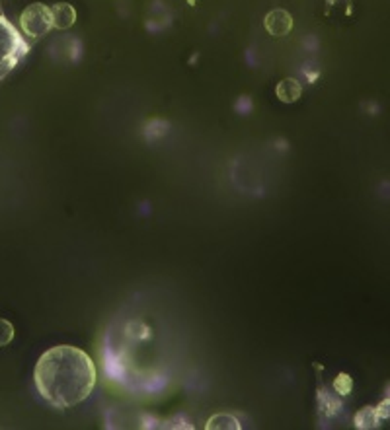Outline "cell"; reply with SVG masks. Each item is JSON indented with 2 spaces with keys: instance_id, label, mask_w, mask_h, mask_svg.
<instances>
[{
  "instance_id": "cell-1",
  "label": "cell",
  "mask_w": 390,
  "mask_h": 430,
  "mask_svg": "<svg viewBox=\"0 0 390 430\" xmlns=\"http://www.w3.org/2000/svg\"><path fill=\"white\" fill-rule=\"evenodd\" d=\"M34 382L37 394L51 407H76L94 391L96 366L82 349L59 345L39 356L34 370Z\"/></svg>"
},
{
  "instance_id": "cell-2",
  "label": "cell",
  "mask_w": 390,
  "mask_h": 430,
  "mask_svg": "<svg viewBox=\"0 0 390 430\" xmlns=\"http://www.w3.org/2000/svg\"><path fill=\"white\" fill-rule=\"evenodd\" d=\"M30 53V45L20 32L0 14V82Z\"/></svg>"
},
{
  "instance_id": "cell-3",
  "label": "cell",
  "mask_w": 390,
  "mask_h": 430,
  "mask_svg": "<svg viewBox=\"0 0 390 430\" xmlns=\"http://www.w3.org/2000/svg\"><path fill=\"white\" fill-rule=\"evenodd\" d=\"M20 25L30 37H43L53 30V12L45 4L34 2L20 14Z\"/></svg>"
},
{
  "instance_id": "cell-4",
  "label": "cell",
  "mask_w": 390,
  "mask_h": 430,
  "mask_svg": "<svg viewBox=\"0 0 390 430\" xmlns=\"http://www.w3.org/2000/svg\"><path fill=\"white\" fill-rule=\"evenodd\" d=\"M293 28V18L285 10H274L265 16V30L276 37L287 35Z\"/></svg>"
},
{
  "instance_id": "cell-5",
  "label": "cell",
  "mask_w": 390,
  "mask_h": 430,
  "mask_svg": "<svg viewBox=\"0 0 390 430\" xmlns=\"http://www.w3.org/2000/svg\"><path fill=\"white\" fill-rule=\"evenodd\" d=\"M51 12H53V28L57 30H69L76 22V10L69 2H59L51 8Z\"/></svg>"
},
{
  "instance_id": "cell-6",
  "label": "cell",
  "mask_w": 390,
  "mask_h": 430,
  "mask_svg": "<svg viewBox=\"0 0 390 430\" xmlns=\"http://www.w3.org/2000/svg\"><path fill=\"white\" fill-rule=\"evenodd\" d=\"M276 94L283 103H295L300 98V94H302V86H300L298 80L285 78L277 84Z\"/></svg>"
},
{
  "instance_id": "cell-7",
  "label": "cell",
  "mask_w": 390,
  "mask_h": 430,
  "mask_svg": "<svg viewBox=\"0 0 390 430\" xmlns=\"http://www.w3.org/2000/svg\"><path fill=\"white\" fill-rule=\"evenodd\" d=\"M379 415H377V409L375 407H365L361 409L356 415V427L357 429H377L379 427Z\"/></svg>"
},
{
  "instance_id": "cell-8",
  "label": "cell",
  "mask_w": 390,
  "mask_h": 430,
  "mask_svg": "<svg viewBox=\"0 0 390 430\" xmlns=\"http://www.w3.org/2000/svg\"><path fill=\"white\" fill-rule=\"evenodd\" d=\"M14 339V325L6 319H0V347H6Z\"/></svg>"
},
{
  "instance_id": "cell-9",
  "label": "cell",
  "mask_w": 390,
  "mask_h": 430,
  "mask_svg": "<svg viewBox=\"0 0 390 430\" xmlns=\"http://www.w3.org/2000/svg\"><path fill=\"white\" fill-rule=\"evenodd\" d=\"M333 387H336V391H340L342 396L349 394V391H351V378L345 376V374H340V376L336 378V382H333Z\"/></svg>"
},
{
  "instance_id": "cell-10",
  "label": "cell",
  "mask_w": 390,
  "mask_h": 430,
  "mask_svg": "<svg viewBox=\"0 0 390 430\" xmlns=\"http://www.w3.org/2000/svg\"><path fill=\"white\" fill-rule=\"evenodd\" d=\"M375 409H377L379 419H390V399H384L379 407H375Z\"/></svg>"
},
{
  "instance_id": "cell-11",
  "label": "cell",
  "mask_w": 390,
  "mask_h": 430,
  "mask_svg": "<svg viewBox=\"0 0 390 430\" xmlns=\"http://www.w3.org/2000/svg\"><path fill=\"white\" fill-rule=\"evenodd\" d=\"M328 2H330V4H333V2H336V0H328Z\"/></svg>"
}]
</instances>
